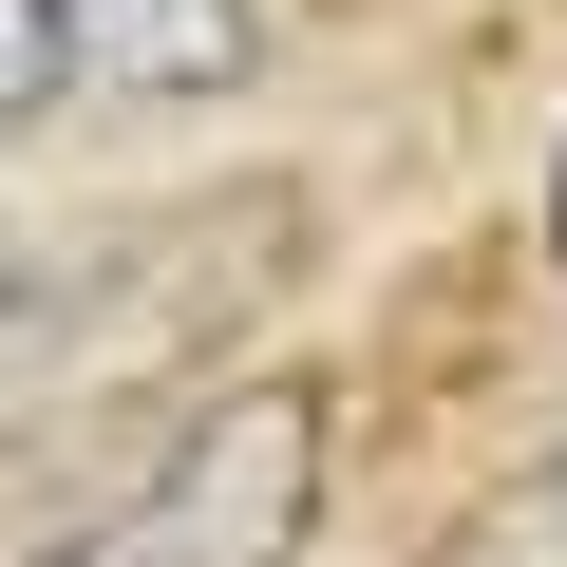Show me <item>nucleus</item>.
<instances>
[{
	"label": "nucleus",
	"mask_w": 567,
	"mask_h": 567,
	"mask_svg": "<svg viewBox=\"0 0 567 567\" xmlns=\"http://www.w3.org/2000/svg\"><path fill=\"white\" fill-rule=\"evenodd\" d=\"M548 246H567V171H548Z\"/></svg>",
	"instance_id": "nucleus-4"
},
{
	"label": "nucleus",
	"mask_w": 567,
	"mask_h": 567,
	"mask_svg": "<svg viewBox=\"0 0 567 567\" xmlns=\"http://www.w3.org/2000/svg\"><path fill=\"white\" fill-rule=\"evenodd\" d=\"M76 95V58H58V0H0V133L20 114H58Z\"/></svg>",
	"instance_id": "nucleus-3"
},
{
	"label": "nucleus",
	"mask_w": 567,
	"mask_h": 567,
	"mask_svg": "<svg viewBox=\"0 0 567 567\" xmlns=\"http://www.w3.org/2000/svg\"><path fill=\"white\" fill-rule=\"evenodd\" d=\"M284 529H303V416L246 398V416H227V473H208V492L171 473V492H152L133 529H95L76 567H265Z\"/></svg>",
	"instance_id": "nucleus-1"
},
{
	"label": "nucleus",
	"mask_w": 567,
	"mask_h": 567,
	"mask_svg": "<svg viewBox=\"0 0 567 567\" xmlns=\"http://www.w3.org/2000/svg\"><path fill=\"white\" fill-rule=\"evenodd\" d=\"M58 58H76V95H227L265 58V20L246 0H58Z\"/></svg>",
	"instance_id": "nucleus-2"
}]
</instances>
